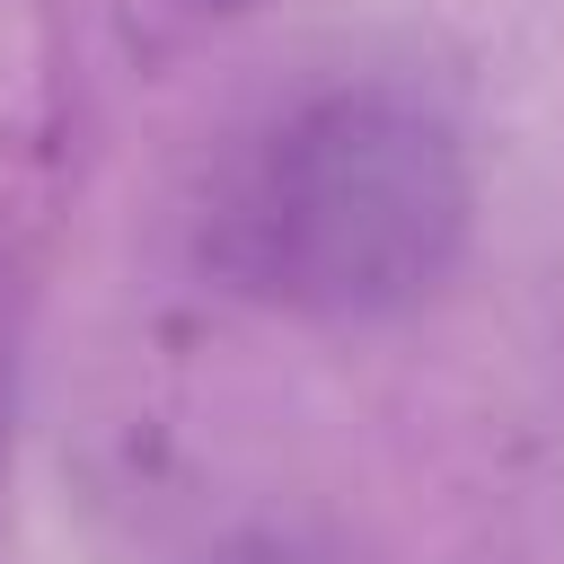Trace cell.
<instances>
[{"mask_svg":"<svg viewBox=\"0 0 564 564\" xmlns=\"http://www.w3.org/2000/svg\"><path fill=\"white\" fill-rule=\"evenodd\" d=\"M476 229V167L449 106L405 79L291 97L220 176L203 256L229 291L291 317H397Z\"/></svg>","mask_w":564,"mask_h":564,"instance_id":"obj_1","label":"cell"},{"mask_svg":"<svg viewBox=\"0 0 564 564\" xmlns=\"http://www.w3.org/2000/svg\"><path fill=\"white\" fill-rule=\"evenodd\" d=\"M212 564H344V555H317V546H300V538H238V546H220Z\"/></svg>","mask_w":564,"mask_h":564,"instance_id":"obj_2","label":"cell"},{"mask_svg":"<svg viewBox=\"0 0 564 564\" xmlns=\"http://www.w3.org/2000/svg\"><path fill=\"white\" fill-rule=\"evenodd\" d=\"M203 9H256V0H203Z\"/></svg>","mask_w":564,"mask_h":564,"instance_id":"obj_3","label":"cell"}]
</instances>
